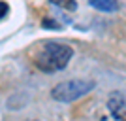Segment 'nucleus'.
<instances>
[{
  "label": "nucleus",
  "mask_w": 126,
  "mask_h": 121,
  "mask_svg": "<svg viewBox=\"0 0 126 121\" xmlns=\"http://www.w3.org/2000/svg\"><path fill=\"white\" fill-rule=\"evenodd\" d=\"M94 89V81L89 79H70V81H62L53 87L51 97L58 102H74V100L81 98V97L89 95Z\"/></svg>",
  "instance_id": "f03ea898"
},
{
  "label": "nucleus",
  "mask_w": 126,
  "mask_h": 121,
  "mask_svg": "<svg viewBox=\"0 0 126 121\" xmlns=\"http://www.w3.org/2000/svg\"><path fill=\"white\" fill-rule=\"evenodd\" d=\"M74 49L62 42H43L34 51V64L43 72H58L68 66Z\"/></svg>",
  "instance_id": "f257e3e1"
},
{
  "label": "nucleus",
  "mask_w": 126,
  "mask_h": 121,
  "mask_svg": "<svg viewBox=\"0 0 126 121\" xmlns=\"http://www.w3.org/2000/svg\"><path fill=\"white\" fill-rule=\"evenodd\" d=\"M111 116L119 121H126V91H113L107 98Z\"/></svg>",
  "instance_id": "7ed1b4c3"
},
{
  "label": "nucleus",
  "mask_w": 126,
  "mask_h": 121,
  "mask_svg": "<svg viewBox=\"0 0 126 121\" xmlns=\"http://www.w3.org/2000/svg\"><path fill=\"white\" fill-rule=\"evenodd\" d=\"M89 4L98 11H117L119 10L117 0H89Z\"/></svg>",
  "instance_id": "20e7f679"
},
{
  "label": "nucleus",
  "mask_w": 126,
  "mask_h": 121,
  "mask_svg": "<svg viewBox=\"0 0 126 121\" xmlns=\"http://www.w3.org/2000/svg\"><path fill=\"white\" fill-rule=\"evenodd\" d=\"M8 13H10V6L6 4V2H2V0H0V21H2V19H4Z\"/></svg>",
  "instance_id": "423d86ee"
},
{
  "label": "nucleus",
  "mask_w": 126,
  "mask_h": 121,
  "mask_svg": "<svg viewBox=\"0 0 126 121\" xmlns=\"http://www.w3.org/2000/svg\"><path fill=\"white\" fill-rule=\"evenodd\" d=\"M51 4L58 6V8H64V10H68V11L77 10V2L75 0H51Z\"/></svg>",
  "instance_id": "39448f33"
}]
</instances>
